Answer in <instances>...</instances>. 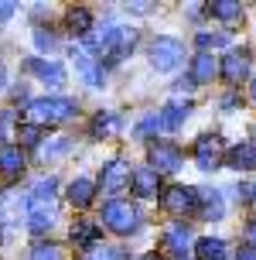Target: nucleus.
Returning a JSON list of instances; mask_svg holds the SVG:
<instances>
[{
	"label": "nucleus",
	"mask_w": 256,
	"mask_h": 260,
	"mask_svg": "<svg viewBox=\"0 0 256 260\" xmlns=\"http://www.w3.org/2000/svg\"><path fill=\"white\" fill-rule=\"evenodd\" d=\"M79 103L76 100H68V96H45V100H31L27 103V123H62V120L76 117Z\"/></svg>",
	"instance_id": "nucleus-1"
},
{
	"label": "nucleus",
	"mask_w": 256,
	"mask_h": 260,
	"mask_svg": "<svg viewBox=\"0 0 256 260\" xmlns=\"http://www.w3.org/2000/svg\"><path fill=\"white\" fill-rule=\"evenodd\" d=\"M102 222H106V230L127 236L140 226V212H137V206H130L127 199H109L102 206Z\"/></svg>",
	"instance_id": "nucleus-2"
},
{
	"label": "nucleus",
	"mask_w": 256,
	"mask_h": 260,
	"mask_svg": "<svg viewBox=\"0 0 256 260\" xmlns=\"http://www.w3.org/2000/svg\"><path fill=\"white\" fill-rule=\"evenodd\" d=\"M161 206L171 212V216H188L202 206V192L192 188V185H171L167 192H161Z\"/></svg>",
	"instance_id": "nucleus-3"
},
{
	"label": "nucleus",
	"mask_w": 256,
	"mask_h": 260,
	"mask_svg": "<svg viewBox=\"0 0 256 260\" xmlns=\"http://www.w3.org/2000/svg\"><path fill=\"white\" fill-rule=\"evenodd\" d=\"M181 58H185V45L178 38H157L151 45V65L157 72H171V69H178Z\"/></svg>",
	"instance_id": "nucleus-4"
},
{
	"label": "nucleus",
	"mask_w": 256,
	"mask_h": 260,
	"mask_svg": "<svg viewBox=\"0 0 256 260\" xmlns=\"http://www.w3.org/2000/svg\"><path fill=\"white\" fill-rule=\"evenodd\" d=\"M127 185H133V171H130L127 161H120V157H116V161H109V165L99 171V192L102 195L116 199Z\"/></svg>",
	"instance_id": "nucleus-5"
},
{
	"label": "nucleus",
	"mask_w": 256,
	"mask_h": 260,
	"mask_svg": "<svg viewBox=\"0 0 256 260\" xmlns=\"http://www.w3.org/2000/svg\"><path fill=\"white\" fill-rule=\"evenodd\" d=\"M161 250H164L171 260H185L192 253V226L188 222H171L161 236Z\"/></svg>",
	"instance_id": "nucleus-6"
},
{
	"label": "nucleus",
	"mask_w": 256,
	"mask_h": 260,
	"mask_svg": "<svg viewBox=\"0 0 256 260\" xmlns=\"http://www.w3.org/2000/svg\"><path fill=\"white\" fill-rule=\"evenodd\" d=\"M151 165H154L157 175H174V171H181V165H185V154H181L178 144L154 141L151 144Z\"/></svg>",
	"instance_id": "nucleus-7"
},
{
	"label": "nucleus",
	"mask_w": 256,
	"mask_h": 260,
	"mask_svg": "<svg viewBox=\"0 0 256 260\" xmlns=\"http://www.w3.org/2000/svg\"><path fill=\"white\" fill-rule=\"evenodd\" d=\"M222 141L218 137H198V144H195V165H198V171H215L218 165H222Z\"/></svg>",
	"instance_id": "nucleus-8"
},
{
	"label": "nucleus",
	"mask_w": 256,
	"mask_h": 260,
	"mask_svg": "<svg viewBox=\"0 0 256 260\" xmlns=\"http://www.w3.org/2000/svg\"><path fill=\"white\" fill-rule=\"evenodd\" d=\"M72 58H76V69H79V76H82V82H86V86H92V89H99L102 79H106L102 62H96L86 48H72Z\"/></svg>",
	"instance_id": "nucleus-9"
},
{
	"label": "nucleus",
	"mask_w": 256,
	"mask_h": 260,
	"mask_svg": "<svg viewBox=\"0 0 256 260\" xmlns=\"http://www.w3.org/2000/svg\"><path fill=\"white\" fill-rule=\"evenodd\" d=\"M27 69H31L41 82H48V86H65V69H62V62H55V58H27Z\"/></svg>",
	"instance_id": "nucleus-10"
},
{
	"label": "nucleus",
	"mask_w": 256,
	"mask_h": 260,
	"mask_svg": "<svg viewBox=\"0 0 256 260\" xmlns=\"http://www.w3.org/2000/svg\"><path fill=\"white\" fill-rule=\"evenodd\" d=\"M246 76H249V55L246 52H229L222 58V79L229 86H239Z\"/></svg>",
	"instance_id": "nucleus-11"
},
{
	"label": "nucleus",
	"mask_w": 256,
	"mask_h": 260,
	"mask_svg": "<svg viewBox=\"0 0 256 260\" xmlns=\"http://www.w3.org/2000/svg\"><path fill=\"white\" fill-rule=\"evenodd\" d=\"M226 161H229L232 171H253L256 168V144L253 141H239L236 147L226 151Z\"/></svg>",
	"instance_id": "nucleus-12"
},
{
	"label": "nucleus",
	"mask_w": 256,
	"mask_h": 260,
	"mask_svg": "<svg viewBox=\"0 0 256 260\" xmlns=\"http://www.w3.org/2000/svg\"><path fill=\"white\" fill-rule=\"evenodd\" d=\"M27 226H31V233H48L51 226H55L51 202H34L31 199V206H27Z\"/></svg>",
	"instance_id": "nucleus-13"
},
{
	"label": "nucleus",
	"mask_w": 256,
	"mask_h": 260,
	"mask_svg": "<svg viewBox=\"0 0 256 260\" xmlns=\"http://www.w3.org/2000/svg\"><path fill=\"white\" fill-rule=\"evenodd\" d=\"M133 195L157 199V195H161V175L154 168H133Z\"/></svg>",
	"instance_id": "nucleus-14"
},
{
	"label": "nucleus",
	"mask_w": 256,
	"mask_h": 260,
	"mask_svg": "<svg viewBox=\"0 0 256 260\" xmlns=\"http://www.w3.org/2000/svg\"><path fill=\"white\" fill-rule=\"evenodd\" d=\"M188 113H192V103L181 100V96H174V100L161 110V123H164V130H178L181 123L188 120Z\"/></svg>",
	"instance_id": "nucleus-15"
},
{
	"label": "nucleus",
	"mask_w": 256,
	"mask_h": 260,
	"mask_svg": "<svg viewBox=\"0 0 256 260\" xmlns=\"http://www.w3.org/2000/svg\"><path fill=\"white\" fill-rule=\"evenodd\" d=\"M27 206H31V202H24L17 192H4L0 195V222H21Z\"/></svg>",
	"instance_id": "nucleus-16"
},
{
	"label": "nucleus",
	"mask_w": 256,
	"mask_h": 260,
	"mask_svg": "<svg viewBox=\"0 0 256 260\" xmlns=\"http://www.w3.org/2000/svg\"><path fill=\"white\" fill-rule=\"evenodd\" d=\"M195 253H198V260H229V247L218 236H202L195 243Z\"/></svg>",
	"instance_id": "nucleus-17"
},
{
	"label": "nucleus",
	"mask_w": 256,
	"mask_h": 260,
	"mask_svg": "<svg viewBox=\"0 0 256 260\" xmlns=\"http://www.w3.org/2000/svg\"><path fill=\"white\" fill-rule=\"evenodd\" d=\"M0 171L4 175H21L24 171V151L17 144H0Z\"/></svg>",
	"instance_id": "nucleus-18"
},
{
	"label": "nucleus",
	"mask_w": 256,
	"mask_h": 260,
	"mask_svg": "<svg viewBox=\"0 0 256 260\" xmlns=\"http://www.w3.org/2000/svg\"><path fill=\"white\" fill-rule=\"evenodd\" d=\"M92 195H96V185H92L89 178H76V182L68 185V202H72L76 209H89Z\"/></svg>",
	"instance_id": "nucleus-19"
},
{
	"label": "nucleus",
	"mask_w": 256,
	"mask_h": 260,
	"mask_svg": "<svg viewBox=\"0 0 256 260\" xmlns=\"http://www.w3.org/2000/svg\"><path fill=\"white\" fill-rule=\"evenodd\" d=\"M68 236H72L76 247H92V243L99 240V226L89 222V219H76V222H72V230H68Z\"/></svg>",
	"instance_id": "nucleus-20"
},
{
	"label": "nucleus",
	"mask_w": 256,
	"mask_h": 260,
	"mask_svg": "<svg viewBox=\"0 0 256 260\" xmlns=\"http://www.w3.org/2000/svg\"><path fill=\"white\" fill-rule=\"evenodd\" d=\"M89 130H92V137H116L123 130V120H120V113H96Z\"/></svg>",
	"instance_id": "nucleus-21"
},
{
	"label": "nucleus",
	"mask_w": 256,
	"mask_h": 260,
	"mask_svg": "<svg viewBox=\"0 0 256 260\" xmlns=\"http://www.w3.org/2000/svg\"><path fill=\"white\" fill-rule=\"evenodd\" d=\"M215 76H218V62L215 58H212L208 52L195 55V62H192V79L195 82H212Z\"/></svg>",
	"instance_id": "nucleus-22"
},
{
	"label": "nucleus",
	"mask_w": 256,
	"mask_h": 260,
	"mask_svg": "<svg viewBox=\"0 0 256 260\" xmlns=\"http://www.w3.org/2000/svg\"><path fill=\"white\" fill-rule=\"evenodd\" d=\"M65 21H68V31L79 35V38H86L92 31V14L86 11V7H72V11L65 14Z\"/></svg>",
	"instance_id": "nucleus-23"
},
{
	"label": "nucleus",
	"mask_w": 256,
	"mask_h": 260,
	"mask_svg": "<svg viewBox=\"0 0 256 260\" xmlns=\"http://www.w3.org/2000/svg\"><path fill=\"white\" fill-rule=\"evenodd\" d=\"M208 14L218 17V21H226V24H232V21L243 17V7H239L236 0H215V4H208Z\"/></svg>",
	"instance_id": "nucleus-24"
},
{
	"label": "nucleus",
	"mask_w": 256,
	"mask_h": 260,
	"mask_svg": "<svg viewBox=\"0 0 256 260\" xmlns=\"http://www.w3.org/2000/svg\"><path fill=\"white\" fill-rule=\"evenodd\" d=\"M68 147H72V141H68V137H55L51 144H41L38 154H41V161H55V157L68 154Z\"/></svg>",
	"instance_id": "nucleus-25"
},
{
	"label": "nucleus",
	"mask_w": 256,
	"mask_h": 260,
	"mask_svg": "<svg viewBox=\"0 0 256 260\" xmlns=\"http://www.w3.org/2000/svg\"><path fill=\"white\" fill-rule=\"evenodd\" d=\"M55 192H58V182L48 175V178H38V182H34L31 199H34V202H51V199H55Z\"/></svg>",
	"instance_id": "nucleus-26"
},
{
	"label": "nucleus",
	"mask_w": 256,
	"mask_h": 260,
	"mask_svg": "<svg viewBox=\"0 0 256 260\" xmlns=\"http://www.w3.org/2000/svg\"><path fill=\"white\" fill-rule=\"evenodd\" d=\"M202 202H205V216H208V219H218V216L226 212V206H222L218 192H202Z\"/></svg>",
	"instance_id": "nucleus-27"
},
{
	"label": "nucleus",
	"mask_w": 256,
	"mask_h": 260,
	"mask_svg": "<svg viewBox=\"0 0 256 260\" xmlns=\"http://www.w3.org/2000/svg\"><path fill=\"white\" fill-rule=\"evenodd\" d=\"M17 141L21 144H41V127L38 123H17Z\"/></svg>",
	"instance_id": "nucleus-28"
},
{
	"label": "nucleus",
	"mask_w": 256,
	"mask_h": 260,
	"mask_svg": "<svg viewBox=\"0 0 256 260\" xmlns=\"http://www.w3.org/2000/svg\"><path fill=\"white\" fill-rule=\"evenodd\" d=\"M157 130H164L161 113H151L147 120H140V123H137V130H133V134H137V137H151V134H157Z\"/></svg>",
	"instance_id": "nucleus-29"
},
{
	"label": "nucleus",
	"mask_w": 256,
	"mask_h": 260,
	"mask_svg": "<svg viewBox=\"0 0 256 260\" xmlns=\"http://www.w3.org/2000/svg\"><path fill=\"white\" fill-rule=\"evenodd\" d=\"M31 260H62V253H58L55 243H38V247L31 250Z\"/></svg>",
	"instance_id": "nucleus-30"
},
{
	"label": "nucleus",
	"mask_w": 256,
	"mask_h": 260,
	"mask_svg": "<svg viewBox=\"0 0 256 260\" xmlns=\"http://www.w3.org/2000/svg\"><path fill=\"white\" fill-rule=\"evenodd\" d=\"M218 45H229V35H198V48H218Z\"/></svg>",
	"instance_id": "nucleus-31"
},
{
	"label": "nucleus",
	"mask_w": 256,
	"mask_h": 260,
	"mask_svg": "<svg viewBox=\"0 0 256 260\" xmlns=\"http://www.w3.org/2000/svg\"><path fill=\"white\" fill-rule=\"evenodd\" d=\"M14 123H17V113H14V110H4V113H0V141H7V137H11Z\"/></svg>",
	"instance_id": "nucleus-32"
},
{
	"label": "nucleus",
	"mask_w": 256,
	"mask_h": 260,
	"mask_svg": "<svg viewBox=\"0 0 256 260\" xmlns=\"http://www.w3.org/2000/svg\"><path fill=\"white\" fill-rule=\"evenodd\" d=\"M34 45H38L41 52H51L55 48V38H51L48 31H34Z\"/></svg>",
	"instance_id": "nucleus-33"
},
{
	"label": "nucleus",
	"mask_w": 256,
	"mask_h": 260,
	"mask_svg": "<svg viewBox=\"0 0 256 260\" xmlns=\"http://www.w3.org/2000/svg\"><path fill=\"white\" fill-rule=\"evenodd\" d=\"M192 89H195V79L192 76H185V79L174 82V92H178V96H181V92H192Z\"/></svg>",
	"instance_id": "nucleus-34"
},
{
	"label": "nucleus",
	"mask_w": 256,
	"mask_h": 260,
	"mask_svg": "<svg viewBox=\"0 0 256 260\" xmlns=\"http://www.w3.org/2000/svg\"><path fill=\"white\" fill-rule=\"evenodd\" d=\"M243 236H246V243L256 250V219H249L246 222V230H243Z\"/></svg>",
	"instance_id": "nucleus-35"
},
{
	"label": "nucleus",
	"mask_w": 256,
	"mask_h": 260,
	"mask_svg": "<svg viewBox=\"0 0 256 260\" xmlns=\"http://www.w3.org/2000/svg\"><path fill=\"white\" fill-rule=\"evenodd\" d=\"M11 14H14V4H11V0H4V4H0V21H7Z\"/></svg>",
	"instance_id": "nucleus-36"
},
{
	"label": "nucleus",
	"mask_w": 256,
	"mask_h": 260,
	"mask_svg": "<svg viewBox=\"0 0 256 260\" xmlns=\"http://www.w3.org/2000/svg\"><path fill=\"white\" fill-rule=\"evenodd\" d=\"M236 260H256V250L253 247H243L239 253H236Z\"/></svg>",
	"instance_id": "nucleus-37"
},
{
	"label": "nucleus",
	"mask_w": 256,
	"mask_h": 260,
	"mask_svg": "<svg viewBox=\"0 0 256 260\" xmlns=\"http://www.w3.org/2000/svg\"><path fill=\"white\" fill-rule=\"evenodd\" d=\"M239 103V96H236V92H229V96H226V100H222V110H232V106Z\"/></svg>",
	"instance_id": "nucleus-38"
},
{
	"label": "nucleus",
	"mask_w": 256,
	"mask_h": 260,
	"mask_svg": "<svg viewBox=\"0 0 256 260\" xmlns=\"http://www.w3.org/2000/svg\"><path fill=\"white\" fill-rule=\"evenodd\" d=\"M130 7H133L137 14H147V11H151V4H143V0H140V4H130Z\"/></svg>",
	"instance_id": "nucleus-39"
},
{
	"label": "nucleus",
	"mask_w": 256,
	"mask_h": 260,
	"mask_svg": "<svg viewBox=\"0 0 256 260\" xmlns=\"http://www.w3.org/2000/svg\"><path fill=\"white\" fill-rule=\"evenodd\" d=\"M82 260H106V253H86Z\"/></svg>",
	"instance_id": "nucleus-40"
},
{
	"label": "nucleus",
	"mask_w": 256,
	"mask_h": 260,
	"mask_svg": "<svg viewBox=\"0 0 256 260\" xmlns=\"http://www.w3.org/2000/svg\"><path fill=\"white\" fill-rule=\"evenodd\" d=\"M137 260H161L157 253H143V257H137Z\"/></svg>",
	"instance_id": "nucleus-41"
},
{
	"label": "nucleus",
	"mask_w": 256,
	"mask_h": 260,
	"mask_svg": "<svg viewBox=\"0 0 256 260\" xmlns=\"http://www.w3.org/2000/svg\"><path fill=\"white\" fill-rule=\"evenodd\" d=\"M4 79H7V72H4V62H0V89H4Z\"/></svg>",
	"instance_id": "nucleus-42"
},
{
	"label": "nucleus",
	"mask_w": 256,
	"mask_h": 260,
	"mask_svg": "<svg viewBox=\"0 0 256 260\" xmlns=\"http://www.w3.org/2000/svg\"><path fill=\"white\" fill-rule=\"evenodd\" d=\"M249 92H253V103H256V76H253V86H249Z\"/></svg>",
	"instance_id": "nucleus-43"
}]
</instances>
